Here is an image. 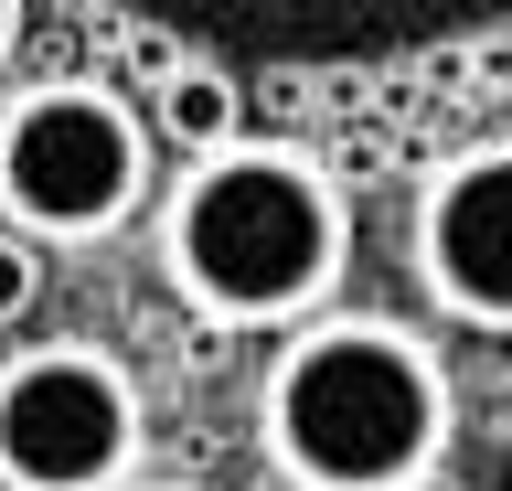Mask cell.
Segmentation results:
<instances>
[{
  "label": "cell",
  "mask_w": 512,
  "mask_h": 491,
  "mask_svg": "<svg viewBox=\"0 0 512 491\" xmlns=\"http://www.w3.org/2000/svg\"><path fill=\"white\" fill-rule=\"evenodd\" d=\"M150 257L203 331H310L352 278V193L299 139H235L150 203Z\"/></svg>",
  "instance_id": "cell-1"
},
{
  "label": "cell",
  "mask_w": 512,
  "mask_h": 491,
  "mask_svg": "<svg viewBox=\"0 0 512 491\" xmlns=\"http://www.w3.org/2000/svg\"><path fill=\"white\" fill-rule=\"evenodd\" d=\"M459 438L438 342L395 310H331L256 374V459L288 491H427Z\"/></svg>",
  "instance_id": "cell-2"
},
{
  "label": "cell",
  "mask_w": 512,
  "mask_h": 491,
  "mask_svg": "<svg viewBox=\"0 0 512 491\" xmlns=\"http://www.w3.org/2000/svg\"><path fill=\"white\" fill-rule=\"evenodd\" d=\"M150 107H128L96 75H43L0 107V235L43 246H107L128 214H150Z\"/></svg>",
  "instance_id": "cell-3"
},
{
  "label": "cell",
  "mask_w": 512,
  "mask_h": 491,
  "mask_svg": "<svg viewBox=\"0 0 512 491\" xmlns=\"http://www.w3.org/2000/svg\"><path fill=\"white\" fill-rule=\"evenodd\" d=\"M139 438L150 406L107 342L64 331L0 363V491H128Z\"/></svg>",
  "instance_id": "cell-4"
},
{
  "label": "cell",
  "mask_w": 512,
  "mask_h": 491,
  "mask_svg": "<svg viewBox=\"0 0 512 491\" xmlns=\"http://www.w3.org/2000/svg\"><path fill=\"white\" fill-rule=\"evenodd\" d=\"M406 267L438 321L512 342V139H470L427 161L406 214Z\"/></svg>",
  "instance_id": "cell-5"
},
{
  "label": "cell",
  "mask_w": 512,
  "mask_h": 491,
  "mask_svg": "<svg viewBox=\"0 0 512 491\" xmlns=\"http://www.w3.org/2000/svg\"><path fill=\"white\" fill-rule=\"evenodd\" d=\"M150 139H171L182 161H214L246 139V97H235V75L224 65H160L150 86Z\"/></svg>",
  "instance_id": "cell-6"
},
{
  "label": "cell",
  "mask_w": 512,
  "mask_h": 491,
  "mask_svg": "<svg viewBox=\"0 0 512 491\" xmlns=\"http://www.w3.org/2000/svg\"><path fill=\"white\" fill-rule=\"evenodd\" d=\"M32 299H43V257H32V246H22V235H0V331H11V321H22V310H32Z\"/></svg>",
  "instance_id": "cell-7"
},
{
  "label": "cell",
  "mask_w": 512,
  "mask_h": 491,
  "mask_svg": "<svg viewBox=\"0 0 512 491\" xmlns=\"http://www.w3.org/2000/svg\"><path fill=\"white\" fill-rule=\"evenodd\" d=\"M22 54V0H0V65Z\"/></svg>",
  "instance_id": "cell-8"
},
{
  "label": "cell",
  "mask_w": 512,
  "mask_h": 491,
  "mask_svg": "<svg viewBox=\"0 0 512 491\" xmlns=\"http://www.w3.org/2000/svg\"><path fill=\"white\" fill-rule=\"evenodd\" d=\"M128 491H214V481H128Z\"/></svg>",
  "instance_id": "cell-9"
}]
</instances>
